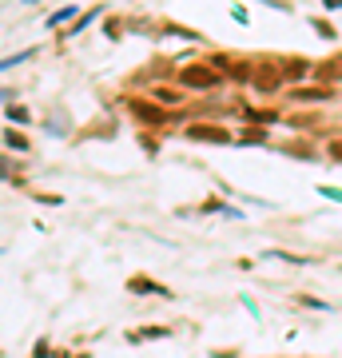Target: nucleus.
<instances>
[{"mask_svg": "<svg viewBox=\"0 0 342 358\" xmlns=\"http://www.w3.org/2000/svg\"><path fill=\"white\" fill-rule=\"evenodd\" d=\"M179 84H187V88H215L219 84V72L207 64H191L179 72Z\"/></svg>", "mask_w": 342, "mask_h": 358, "instance_id": "nucleus-1", "label": "nucleus"}, {"mask_svg": "<svg viewBox=\"0 0 342 358\" xmlns=\"http://www.w3.org/2000/svg\"><path fill=\"white\" fill-rule=\"evenodd\" d=\"M187 136H191V140H211V143H227L231 140L223 128H191Z\"/></svg>", "mask_w": 342, "mask_h": 358, "instance_id": "nucleus-2", "label": "nucleus"}, {"mask_svg": "<svg viewBox=\"0 0 342 358\" xmlns=\"http://www.w3.org/2000/svg\"><path fill=\"white\" fill-rule=\"evenodd\" d=\"M255 84H259V92H271L275 84H279V72H275L271 64H263L259 72H255Z\"/></svg>", "mask_w": 342, "mask_h": 358, "instance_id": "nucleus-3", "label": "nucleus"}, {"mask_svg": "<svg viewBox=\"0 0 342 358\" xmlns=\"http://www.w3.org/2000/svg\"><path fill=\"white\" fill-rule=\"evenodd\" d=\"M136 112H140L143 115V120H152V124H159V120H164V112H155V108H152V103H136Z\"/></svg>", "mask_w": 342, "mask_h": 358, "instance_id": "nucleus-4", "label": "nucleus"}, {"mask_svg": "<svg viewBox=\"0 0 342 358\" xmlns=\"http://www.w3.org/2000/svg\"><path fill=\"white\" fill-rule=\"evenodd\" d=\"M283 72H287V76H303V72H306V60H303V64H299V60H291Z\"/></svg>", "mask_w": 342, "mask_h": 358, "instance_id": "nucleus-5", "label": "nucleus"}, {"mask_svg": "<svg viewBox=\"0 0 342 358\" xmlns=\"http://www.w3.org/2000/svg\"><path fill=\"white\" fill-rule=\"evenodd\" d=\"M159 100H164V103H171V100H179V92H171V88H159Z\"/></svg>", "mask_w": 342, "mask_h": 358, "instance_id": "nucleus-6", "label": "nucleus"}, {"mask_svg": "<svg viewBox=\"0 0 342 358\" xmlns=\"http://www.w3.org/2000/svg\"><path fill=\"white\" fill-rule=\"evenodd\" d=\"M330 155H334V159H342V140H339V143H330Z\"/></svg>", "mask_w": 342, "mask_h": 358, "instance_id": "nucleus-7", "label": "nucleus"}]
</instances>
